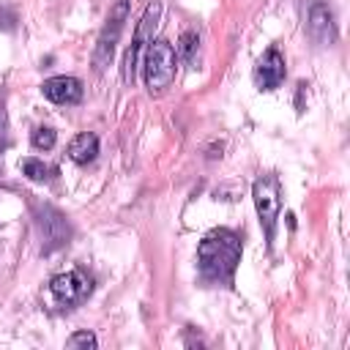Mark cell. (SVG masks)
Instances as JSON below:
<instances>
[{
    "label": "cell",
    "mask_w": 350,
    "mask_h": 350,
    "mask_svg": "<svg viewBox=\"0 0 350 350\" xmlns=\"http://www.w3.org/2000/svg\"><path fill=\"white\" fill-rule=\"evenodd\" d=\"M241 252H243V243L235 230L221 227L208 232L197 246V268L202 282L230 287L235 279V268L241 262Z\"/></svg>",
    "instance_id": "cell-1"
},
{
    "label": "cell",
    "mask_w": 350,
    "mask_h": 350,
    "mask_svg": "<svg viewBox=\"0 0 350 350\" xmlns=\"http://www.w3.org/2000/svg\"><path fill=\"white\" fill-rule=\"evenodd\" d=\"M175 66H178V55L172 49L170 41L156 38L145 46V57H142V71H145V85L150 93H161L164 88L172 85L175 79Z\"/></svg>",
    "instance_id": "cell-2"
},
{
    "label": "cell",
    "mask_w": 350,
    "mask_h": 350,
    "mask_svg": "<svg viewBox=\"0 0 350 350\" xmlns=\"http://www.w3.org/2000/svg\"><path fill=\"white\" fill-rule=\"evenodd\" d=\"M252 200L260 216V224L265 230V243L268 249L273 246V235H276V219L282 211V189H279V178L276 175H260L252 186Z\"/></svg>",
    "instance_id": "cell-3"
},
{
    "label": "cell",
    "mask_w": 350,
    "mask_h": 350,
    "mask_svg": "<svg viewBox=\"0 0 350 350\" xmlns=\"http://www.w3.org/2000/svg\"><path fill=\"white\" fill-rule=\"evenodd\" d=\"M36 224L41 232V254H52L60 246H66L71 241V224L66 219V213H60L55 205H41L36 202Z\"/></svg>",
    "instance_id": "cell-4"
},
{
    "label": "cell",
    "mask_w": 350,
    "mask_h": 350,
    "mask_svg": "<svg viewBox=\"0 0 350 350\" xmlns=\"http://www.w3.org/2000/svg\"><path fill=\"white\" fill-rule=\"evenodd\" d=\"M159 16H161V3L153 0V3L145 8L142 19L137 22L134 38H131V44H129V49H126V57H123V82H126V85H134V74H137L139 55H142V49L153 41V30H156V25H159Z\"/></svg>",
    "instance_id": "cell-5"
},
{
    "label": "cell",
    "mask_w": 350,
    "mask_h": 350,
    "mask_svg": "<svg viewBox=\"0 0 350 350\" xmlns=\"http://www.w3.org/2000/svg\"><path fill=\"white\" fill-rule=\"evenodd\" d=\"M126 14H129V0H118L98 33V41H96V49H93V66L96 71H101L104 66H109L112 55H115V46H118V38L123 33V22H126Z\"/></svg>",
    "instance_id": "cell-6"
},
{
    "label": "cell",
    "mask_w": 350,
    "mask_h": 350,
    "mask_svg": "<svg viewBox=\"0 0 350 350\" xmlns=\"http://www.w3.org/2000/svg\"><path fill=\"white\" fill-rule=\"evenodd\" d=\"M90 290H93V279L85 271H66V273L52 276V282H49V295L63 309L79 306L90 295Z\"/></svg>",
    "instance_id": "cell-7"
},
{
    "label": "cell",
    "mask_w": 350,
    "mask_h": 350,
    "mask_svg": "<svg viewBox=\"0 0 350 350\" xmlns=\"http://www.w3.org/2000/svg\"><path fill=\"white\" fill-rule=\"evenodd\" d=\"M284 74H287V66H284V55L276 49V46H268L257 66H254V82L260 90H276L282 82H284Z\"/></svg>",
    "instance_id": "cell-8"
},
{
    "label": "cell",
    "mask_w": 350,
    "mask_h": 350,
    "mask_svg": "<svg viewBox=\"0 0 350 350\" xmlns=\"http://www.w3.org/2000/svg\"><path fill=\"white\" fill-rule=\"evenodd\" d=\"M306 33L320 46H331L336 41V22H334V11L328 8V3L323 0L312 3L309 16H306Z\"/></svg>",
    "instance_id": "cell-9"
},
{
    "label": "cell",
    "mask_w": 350,
    "mask_h": 350,
    "mask_svg": "<svg viewBox=\"0 0 350 350\" xmlns=\"http://www.w3.org/2000/svg\"><path fill=\"white\" fill-rule=\"evenodd\" d=\"M41 93L55 104H77L82 98V82L77 77H49L41 85Z\"/></svg>",
    "instance_id": "cell-10"
},
{
    "label": "cell",
    "mask_w": 350,
    "mask_h": 350,
    "mask_svg": "<svg viewBox=\"0 0 350 350\" xmlns=\"http://www.w3.org/2000/svg\"><path fill=\"white\" fill-rule=\"evenodd\" d=\"M96 153H98V137L90 134V131H82V134H77V137L68 142V159L77 161V164L93 161Z\"/></svg>",
    "instance_id": "cell-11"
},
{
    "label": "cell",
    "mask_w": 350,
    "mask_h": 350,
    "mask_svg": "<svg viewBox=\"0 0 350 350\" xmlns=\"http://www.w3.org/2000/svg\"><path fill=\"white\" fill-rule=\"evenodd\" d=\"M19 170H22V175L30 178L33 183H46V180H52V175H55V167L44 164L41 159H33V156L22 159V161H19Z\"/></svg>",
    "instance_id": "cell-12"
},
{
    "label": "cell",
    "mask_w": 350,
    "mask_h": 350,
    "mask_svg": "<svg viewBox=\"0 0 350 350\" xmlns=\"http://www.w3.org/2000/svg\"><path fill=\"white\" fill-rule=\"evenodd\" d=\"M200 49V36L194 33V30H186V33H180V38H178V49H175V55H180L186 63H191L194 60V52Z\"/></svg>",
    "instance_id": "cell-13"
},
{
    "label": "cell",
    "mask_w": 350,
    "mask_h": 350,
    "mask_svg": "<svg viewBox=\"0 0 350 350\" xmlns=\"http://www.w3.org/2000/svg\"><path fill=\"white\" fill-rule=\"evenodd\" d=\"M30 142H33L36 150H52L55 142H57V134H55V129H49V126H38V129L33 131Z\"/></svg>",
    "instance_id": "cell-14"
},
{
    "label": "cell",
    "mask_w": 350,
    "mask_h": 350,
    "mask_svg": "<svg viewBox=\"0 0 350 350\" xmlns=\"http://www.w3.org/2000/svg\"><path fill=\"white\" fill-rule=\"evenodd\" d=\"M96 345H98V339L90 331H77L66 339V347H96Z\"/></svg>",
    "instance_id": "cell-15"
},
{
    "label": "cell",
    "mask_w": 350,
    "mask_h": 350,
    "mask_svg": "<svg viewBox=\"0 0 350 350\" xmlns=\"http://www.w3.org/2000/svg\"><path fill=\"white\" fill-rule=\"evenodd\" d=\"M8 118H5V104L0 101V153L8 148Z\"/></svg>",
    "instance_id": "cell-16"
},
{
    "label": "cell",
    "mask_w": 350,
    "mask_h": 350,
    "mask_svg": "<svg viewBox=\"0 0 350 350\" xmlns=\"http://www.w3.org/2000/svg\"><path fill=\"white\" fill-rule=\"evenodd\" d=\"M16 27V14L8 8H0V30H14Z\"/></svg>",
    "instance_id": "cell-17"
}]
</instances>
